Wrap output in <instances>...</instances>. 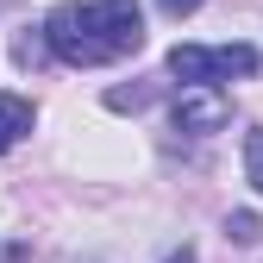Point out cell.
<instances>
[{"label": "cell", "instance_id": "obj_5", "mask_svg": "<svg viewBox=\"0 0 263 263\" xmlns=\"http://www.w3.org/2000/svg\"><path fill=\"white\" fill-rule=\"evenodd\" d=\"M245 170H251V188L263 194V132H251V138H245Z\"/></svg>", "mask_w": 263, "mask_h": 263}, {"label": "cell", "instance_id": "obj_6", "mask_svg": "<svg viewBox=\"0 0 263 263\" xmlns=\"http://www.w3.org/2000/svg\"><path fill=\"white\" fill-rule=\"evenodd\" d=\"M226 238H238V245H257V213H232V219H226Z\"/></svg>", "mask_w": 263, "mask_h": 263}, {"label": "cell", "instance_id": "obj_3", "mask_svg": "<svg viewBox=\"0 0 263 263\" xmlns=\"http://www.w3.org/2000/svg\"><path fill=\"white\" fill-rule=\"evenodd\" d=\"M226 125H232V101L226 94H182L176 101V132L207 138V132H226Z\"/></svg>", "mask_w": 263, "mask_h": 263}, {"label": "cell", "instance_id": "obj_7", "mask_svg": "<svg viewBox=\"0 0 263 263\" xmlns=\"http://www.w3.org/2000/svg\"><path fill=\"white\" fill-rule=\"evenodd\" d=\"M157 7L170 13V19H188V13H201V0H157Z\"/></svg>", "mask_w": 263, "mask_h": 263}, {"label": "cell", "instance_id": "obj_4", "mask_svg": "<svg viewBox=\"0 0 263 263\" xmlns=\"http://www.w3.org/2000/svg\"><path fill=\"white\" fill-rule=\"evenodd\" d=\"M25 132H31V101H19V94H0V151H13Z\"/></svg>", "mask_w": 263, "mask_h": 263}, {"label": "cell", "instance_id": "obj_1", "mask_svg": "<svg viewBox=\"0 0 263 263\" xmlns=\"http://www.w3.org/2000/svg\"><path fill=\"white\" fill-rule=\"evenodd\" d=\"M44 44L50 57L94 69V63H119L144 50V13L138 0H88V7H57L44 19Z\"/></svg>", "mask_w": 263, "mask_h": 263}, {"label": "cell", "instance_id": "obj_8", "mask_svg": "<svg viewBox=\"0 0 263 263\" xmlns=\"http://www.w3.org/2000/svg\"><path fill=\"white\" fill-rule=\"evenodd\" d=\"M170 263H194V251H176V257H170Z\"/></svg>", "mask_w": 263, "mask_h": 263}, {"label": "cell", "instance_id": "obj_2", "mask_svg": "<svg viewBox=\"0 0 263 263\" xmlns=\"http://www.w3.org/2000/svg\"><path fill=\"white\" fill-rule=\"evenodd\" d=\"M257 69V50L251 44H176L170 50V76H182L188 88H207V82H232Z\"/></svg>", "mask_w": 263, "mask_h": 263}]
</instances>
